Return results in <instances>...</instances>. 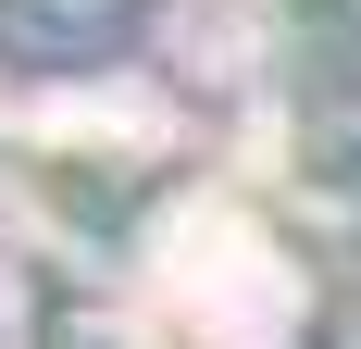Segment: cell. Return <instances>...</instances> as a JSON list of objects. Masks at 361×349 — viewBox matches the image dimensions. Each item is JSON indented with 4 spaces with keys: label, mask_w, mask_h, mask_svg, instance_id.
Segmentation results:
<instances>
[{
    "label": "cell",
    "mask_w": 361,
    "mask_h": 349,
    "mask_svg": "<svg viewBox=\"0 0 361 349\" xmlns=\"http://www.w3.org/2000/svg\"><path fill=\"white\" fill-rule=\"evenodd\" d=\"M162 337L175 349H262L274 337V249H262L250 225L200 212L187 249L162 262Z\"/></svg>",
    "instance_id": "obj_1"
}]
</instances>
